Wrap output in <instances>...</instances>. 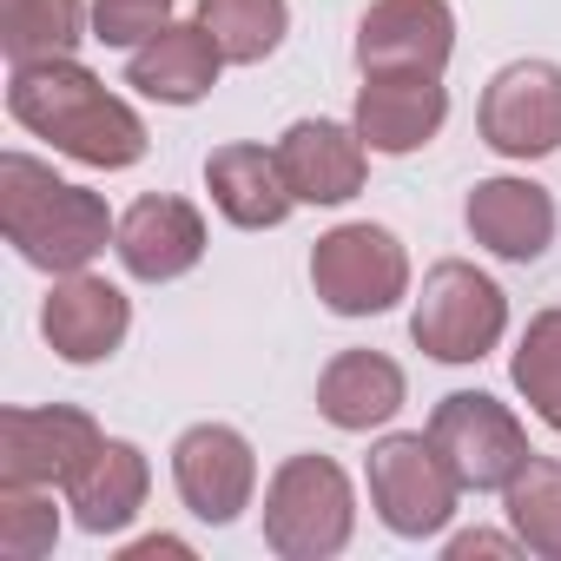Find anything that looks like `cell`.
Segmentation results:
<instances>
[{"label": "cell", "mask_w": 561, "mask_h": 561, "mask_svg": "<svg viewBox=\"0 0 561 561\" xmlns=\"http://www.w3.org/2000/svg\"><path fill=\"white\" fill-rule=\"evenodd\" d=\"M357 535V489L331 456H285L264 482V548L277 561H331Z\"/></svg>", "instance_id": "3"}, {"label": "cell", "mask_w": 561, "mask_h": 561, "mask_svg": "<svg viewBox=\"0 0 561 561\" xmlns=\"http://www.w3.org/2000/svg\"><path fill=\"white\" fill-rule=\"evenodd\" d=\"M0 231L34 271L67 277V271H93L119 218L106 211L100 192L54 179V165H41L34 152H8L0 159Z\"/></svg>", "instance_id": "2"}, {"label": "cell", "mask_w": 561, "mask_h": 561, "mask_svg": "<svg viewBox=\"0 0 561 561\" xmlns=\"http://www.w3.org/2000/svg\"><path fill=\"white\" fill-rule=\"evenodd\" d=\"M133 331V298L113 277L93 271H67L54 277V291L41 305V337L54 344L60 364H106Z\"/></svg>", "instance_id": "13"}, {"label": "cell", "mask_w": 561, "mask_h": 561, "mask_svg": "<svg viewBox=\"0 0 561 561\" xmlns=\"http://www.w3.org/2000/svg\"><path fill=\"white\" fill-rule=\"evenodd\" d=\"M100 423L73 403H14L0 410V482L27 489H67L73 469L100 449Z\"/></svg>", "instance_id": "9"}, {"label": "cell", "mask_w": 561, "mask_h": 561, "mask_svg": "<svg viewBox=\"0 0 561 561\" xmlns=\"http://www.w3.org/2000/svg\"><path fill=\"white\" fill-rule=\"evenodd\" d=\"M430 443L443 449V462L456 469L462 489L489 495V489H508L515 469L535 456L528 449V430L515 423L508 403H495L489 390H449L430 416Z\"/></svg>", "instance_id": "7"}, {"label": "cell", "mask_w": 561, "mask_h": 561, "mask_svg": "<svg viewBox=\"0 0 561 561\" xmlns=\"http://www.w3.org/2000/svg\"><path fill=\"white\" fill-rule=\"evenodd\" d=\"M403 403H410L403 364H390L383 351H337L318 377V416L331 430H351V436L383 430Z\"/></svg>", "instance_id": "20"}, {"label": "cell", "mask_w": 561, "mask_h": 561, "mask_svg": "<svg viewBox=\"0 0 561 561\" xmlns=\"http://www.w3.org/2000/svg\"><path fill=\"white\" fill-rule=\"evenodd\" d=\"M225 67H231L225 47H218V41L198 27V14H192V21H165L152 41H139V47L126 54V87L146 93V100H159V106H198V100L218 87Z\"/></svg>", "instance_id": "17"}, {"label": "cell", "mask_w": 561, "mask_h": 561, "mask_svg": "<svg viewBox=\"0 0 561 561\" xmlns=\"http://www.w3.org/2000/svg\"><path fill=\"white\" fill-rule=\"evenodd\" d=\"M8 113L21 133L47 139L54 152L93 165V172H126L146 159V119L106 93L100 73H87L73 54H54V60H21L8 73Z\"/></svg>", "instance_id": "1"}, {"label": "cell", "mask_w": 561, "mask_h": 561, "mask_svg": "<svg viewBox=\"0 0 561 561\" xmlns=\"http://www.w3.org/2000/svg\"><path fill=\"white\" fill-rule=\"evenodd\" d=\"M93 34V0H0V47L8 60H54Z\"/></svg>", "instance_id": "21"}, {"label": "cell", "mask_w": 561, "mask_h": 561, "mask_svg": "<svg viewBox=\"0 0 561 561\" xmlns=\"http://www.w3.org/2000/svg\"><path fill=\"white\" fill-rule=\"evenodd\" d=\"M482 146L502 159H548L561 152V67L554 60H508L476 106Z\"/></svg>", "instance_id": "8"}, {"label": "cell", "mask_w": 561, "mask_h": 561, "mask_svg": "<svg viewBox=\"0 0 561 561\" xmlns=\"http://www.w3.org/2000/svg\"><path fill=\"white\" fill-rule=\"evenodd\" d=\"M502 515L522 535L528 554L561 561V462L554 456H528L515 469V482L502 489Z\"/></svg>", "instance_id": "23"}, {"label": "cell", "mask_w": 561, "mask_h": 561, "mask_svg": "<svg viewBox=\"0 0 561 561\" xmlns=\"http://www.w3.org/2000/svg\"><path fill=\"white\" fill-rule=\"evenodd\" d=\"M205 192H211L218 218L238 225V231H277V225L291 218V205H298L291 185H285V172H277V152L251 146V139L218 146L205 159Z\"/></svg>", "instance_id": "19"}, {"label": "cell", "mask_w": 561, "mask_h": 561, "mask_svg": "<svg viewBox=\"0 0 561 561\" xmlns=\"http://www.w3.org/2000/svg\"><path fill=\"white\" fill-rule=\"evenodd\" d=\"M198 27L225 47L231 67H257L285 47L291 0H198Z\"/></svg>", "instance_id": "22"}, {"label": "cell", "mask_w": 561, "mask_h": 561, "mask_svg": "<svg viewBox=\"0 0 561 561\" xmlns=\"http://www.w3.org/2000/svg\"><path fill=\"white\" fill-rule=\"evenodd\" d=\"M172 21V0H93V41L100 47H139Z\"/></svg>", "instance_id": "26"}, {"label": "cell", "mask_w": 561, "mask_h": 561, "mask_svg": "<svg viewBox=\"0 0 561 561\" xmlns=\"http://www.w3.org/2000/svg\"><path fill=\"white\" fill-rule=\"evenodd\" d=\"M456 54L449 0H370L357 21V73H436Z\"/></svg>", "instance_id": "12"}, {"label": "cell", "mask_w": 561, "mask_h": 561, "mask_svg": "<svg viewBox=\"0 0 561 561\" xmlns=\"http://www.w3.org/2000/svg\"><path fill=\"white\" fill-rule=\"evenodd\" d=\"M60 541V508L54 489H27V482H0V554L8 561H41Z\"/></svg>", "instance_id": "25"}, {"label": "cell", "mask_w": 561, "mask_h": 561, "mask_svg": "<svg viewBox=\"0 0 561 561\" xmlns=\"http://www.w3.org/2000/svg\"><path fill=\"white\" fill-rule=\"evenodd\" d=\"M508 383L522 390V403L561 436V305L554 311H535L515 357H508Z\"/></svg>", "instance_id": "24"}, {"label": "cell", "mask_w": 561, "mask_h": 561, "mask_svg": "<svg viewBox=\"0 0 561 561\" xmlns=\"http://www.w3.org/2000/svg\"><path fill=\"white\" fill-rule=\"evenodd\" d=\"M113 257L139 285H172V277L198 271V257H205V211L179 192H146L119 211Z\"/></svg>", "instance_id": "11"}, {"label": "cell", "mask_w": 561, "mask_h": 561, "mask_svg": "<svg viewBox=\"0 0 561 561\" xmlns=\"http://www.w3.org/2000/svg\"><path fill=\"white\" fill-rule=\"evenodd\" d=\"M449 119V87L436 73H364L357 87V113L351 126L364 133L370 152L383 159H410L423 152Z\"/></svg>", "instance_id": "15"}, {"label": "cell", "mask_w": 561, "mask_h": 561, "mask_svg": "<svg viewBox=\"0 0 561 561\" xmlns=\"http://www.w3.org/2000/svg\"><path fill=\"white\" fill-rule=\"evenodd\" d=\"M443 554H449V561H476V554H528V548H522L515 528H508V535H495V528H462V535L443 541Z\"/></svg>", "instance_id": "27"}, {"label": "cell", "mask_w": 561, "mask_h": 561, "mask_svg": "<svg viewBox=\"0 0 561 561\" xmlns=\"http://www.w3.org/2000/svg\"><path fill=\"white\" fill-rule=\"evenodd\" d=\"M364 482H370V508L390 535L403 541H436L449 522H456V502L469 495L456 482V469L443 462V449L430 443V430H403V436H383L364 462Z\"/></svg>", "instance_id": "6"}, {"label": "cell", "mask_w": 561, "mask_h": 561, "mask_svg": "<svg viewBox=\"0 0 561 561\" xmlns=\"http://www.w3.org/2000/svg\"><path fill=\"white\" fill-rule=\"evenodd\" d=\"M311 291L337 318H383L410 298V251L390 225H331L311 244Z\"/></svg>", "instance_id": "5"}, {"label": "cell", "mask_w": 561, "mask_h": 561, "mask_svg": "<svg viewBox=\"0 0 561 561\" xmlns=\"http://www.w3.org/2000/svg\"><path fill=\"white\" fill-rule=\"evenodd\" d=\"M410 337L436 364H482L508 337V291L489 271L443 257L423 271V291L410 305Z\"/></svg>", "instance_id": "4"}, {"label": "cell", "mask_w": 561, "mask_h": 561, "mask_svg": "<svg viewBox=\"0 0 561 561\" xmlns=\"http://www.w3.org/2000/svg\"><path fill=\"white\" fill-rule=\"evenodd\" d=\"M271 152L298 205H351L370 179V146L344 119H291Z\"/></svg>", "instance_id": "14"}, {"label": "cell", "mask_w": 561, "mask_h": 561, "mask_svg": "<svg viewBox=\"0 0 561 561\" xmlns=\"http://www.w3.org/2000/svg\"><path fill=\"white\" fill-rule=\"evenodd\" d=\"M119 561H192V541H179V535H139V541L119 548Z\"/></svg>", "instance_id": "28"}, {"label": "cell", "mask_w": 561, "mask_h": 561, "mask_svg": "<svg viewBox=\"0 0 561 561\" xmlns=\"http://www.w3.org/2000/svg\"><path fill=\"white\" fill-rule=\"evenodd\" d=\"M462 225L482 251L508 257V264H535L548 244H554V198L548 185L535 179H515V172H495V179H476L469 185V205H462Z\"/></svg>", "instance_id": "16"}, {"label": "cell", "mask_w": 561, "mask_h": 561, "mask_svg": "<svg viewBox=\"0 0 561 561\" xmlns=\"http://www.w3.org/2000/svg\"><path fill=\"white\" fill-rule=\"evenodd\" d=\"M172 489H179V502L198 522L231 528L251 508V495H257V456H251L244 430H231V423H192L172 443Z\"/></svg>", "instance_id": "10"}, {"label": "cell", "mask_w": 561, "mask_h": 561, "mask_svg": "<svg viewBox=\"0 0 561 561\" xmlns=\"http://www.w3.org/2000/svg\"><path fill=\"white\" fill-rule=\"evenodd\" d=\"M146 489H152L146 449L126 443V436H100V449H93V456L73 469V482H67V508H73V522H80L87 535H119V528L139 522Z\"/></svg>", "instance_id": "18"}]
</instances>
